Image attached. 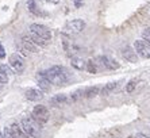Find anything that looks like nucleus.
<instances>
[{
    "instance_id": "obj_1",
    "label": "nucleus",
    "mask_w": 150,
    "mask_h": 138,
    "mask_svg": "<svg viewBox=\"0 0 150 138\" xmlns=\"http://www.w3.org/2000/svg\"><path fill=\"white\" fill-rule=\"evenodd\" d=\"M46 77L50 80V83L54 84V85H64L65 83H68L70 75L67 70V68L59 65H54L50 69L45 70Z\"/></svg>"
},
{
    "instance_id": "obj_2",
    "label": "nucleus",
    "mask_w": 150,
    "mask_h": 138,
    "mask_svg": "<svg viewBox=\"0 0 150 138\" xmlns=\"http://www.w3.org/2000/svg\"><path fill=\"white\" fill-rule=\"evenodd\" d=\"M22 127L26 131V134L31 138H39L41 135V124L34 118H23L22 119Z\"/></svg>"
},
{
    "instance_id": "obj_3",
    "label": "nucleus",
    "mask_w": 150,
    "mask_h": 138,
    "mask_svg": "<svg viewBox=\"0 0 150 138\" xmlns=\"http://www.w3.org/2000/svg\"><path fill=\"white\" fill-rule=\"evenodd\" d=\"M31 117L42 126V124H45L49 122L50 112H49V110H47V107H45V106H35L34 110H33Z\"/></svg>"
},
{
    "instance_id": "obj_4",
    "label": "nucleus",
    "mask_w": 150,
    "mask_h": 138,
    "mask_svg": "<svg viewBox=\"0 0 150 138\" xmlns=\"http://www.w3.org/2000/svg\"><path fill=\"white\" fill-rule=\"evenodd\" d=\"M134 49H135V52L138 53L139 57L145 60L150 58V42L145 41V39H137L134 42Z\"/></svg>"
},
{
    "instance_id": "obj_5",
    "label": "nucleus",
    "mask_w": 150,
    "mask_h": 138,
    "mask_svg": "<svg viewBox=\"0 0 150 138\" xmlns=\"http://www.w3.org/2000/svg\"><path fill=\"white\" fill-rule=\"evenodd\" d=\"M30 33L39 35V37L45 38L46 41H49V42L52 41V37H53V35H52V31L46 27V26H43V24H39V23L30 24Z\"/></svg>"
},
{
    "instance_id": "obj_6",
    "label": "nucleus",
    "mask_w": 150,
    "mask_h": 138,
    "mask_svg": "<svg viewBox=\"0 0 150 138\" xmlns=\"http://www.w3.org/2000/svg\"><path fill=\"white\" fill-rule=\"evenodd\" d=\"M10 66L14 69L15 72L18 73H22L25 70V60L22 55H19L18 53H14V54L10 55Z\"/></svg>"
},
{
    "instance_id": "obj_7",
    "label": "nucleus",
    "mask_w": 150,
    "mask_h": 138,
    "mask_svg": "<svg viewBox=\"0 0 150 138\" xmlns=\"http://www.w3.org/2000/svg\"><path fill=\"white\" fill-rule=\"evenodd\" d=\"M84 28H85V22L81 19H73V21L67 22V24H65V30L68 33H72V34H79Z\"/></svg>"
},
{
    "instance_id": "obj_8",
    "label": "nucleus",
    "mask_w": 150,
    "mask_h": 138,
    "mask_svg": "<svg viewBox=\"0 0 150 138\" xmlns=\"http://www.w3.org/2000/svg\"><path fill=\"white\" fill-rule=\"evenodd\" d=\"M98 61L103 68L105 69H111V70H115V69H119V62L116 60H114L112 57H108V55H100L98 57Z\"/></svg>"
},
{
    "instance_id": "obj_9",
    "label": "nucleus",
    "mask_w": 150,
    "mask_h": 138,
    "mask_svg": "<svg viewBox=\"0 0 150 138\" xmlns=\"http://www.w3.org/2000/svg\"><path fill=\"white\" fill-rule=\"evenodd\" d=\"M122 55L126 61L133 62V64L138 62V53H137L135 49H133L131 46H125V48L122 49Z\"/></svg>"
},
{
    "instance_id": "obj_10",
    "label": "nucleus",
    "mask_w": 150,
    "mask_h": 138,
    "mask_svg": "<svg viewBox=\"0 0 150 138\" xmlns=\"http://www.w3.org/2000/svg\"><path fill=\"white\" fill-rule=\"evenodd\" d=\"M22 46L27 50V52H31V53H38L39 52V46L37 43H34L28 35H23L22 37Z\"/></svg>"
},
{
    "instance_id": "obj_11",
    "label": "nucleus",
    "mask_w": 150,
    "mask_h": 138,
    "mask_svg": "<svg viewBox=\"0 0 150 138\" xmlns=\"http://www.w3.org/2000/svg\"><path fill=\"white\" fill-rule=\"evenodd\" d=\"M37 80H38V85L39 88H41L43 92H47V91H50V80L46 77L45 72H38V75H37Z\"/></svg>"
},
{
    "instance_id": "obj_12",
    "label": "nucleus",
    "mask_w": 150,
    "mask_h": 138,
    "mask_svg": "<svg viewBox=\"0 0 150 138\" xmlns=\"http://www.w3.org/2000/svg\"><path fill=\"white\" fill-rule=\"evenodd\" d=\"M26 97H27L30 102H38V100L43 99V91L30 88V90L26 91Z\"/></svg>"
},
{
    "instance_id": "obj_13",
    "label": "nucleus",
    "mask_w": 150,
    "mask_h": 138,
    "mask_svg": "<svg viewBox=\"0 0 150 138\" xmlns=\"http://www.w3.org/2000/svg\"><path fill=\"white\" fill-rule=\"evenodd\" d=\"M69 100H68L67 95H64V93H58V95H54V96L50 99V103L54 106V107H59V106H64V104H67Z\"/></svg>"
},
{
    "instance_id": "obj_14",
    "label": "nucleus",
    "mask_w": 150,
    "mask_h": 138,
    "mask_svg": "<svg viewBox=\"0 0 150 138\" xmlns=\"http://www.w3.org/2000/svg\"><path fill=\"white\" fill-rule=\"evenodd\" d=\"M62 45H64V49H65V52H67L69 55H72V54H74V53H77V50H79V48H77V46L74 45L72 41H69L68 38H64Z\"/></svg>"
},
{
    "instance_id": "obj_15",
    "label": "nucleus",
    "mask_w": 150,
    "mask_h": 138,
    "mask_svg": "<svg viewBox=\"0 0 150 138\" xmlns=\"http://www.w3.org/2000/svg\"><path fill=\"white\" fill-rule=\"evenodd\" d=\"M10 129L12 130V133H14V134L16 135L18 138H27L28 137V135L26 134V131L23 130V127H22V124L19 126L18 123H12L10 126Z\"/></svg>"
},
{
    "instance_id": "obj_16",
    "label": "nucleus",
    "mask_w": 150,
    "mask_h": 138,
    "mask_svg": "<svg viewBox=\"0 0 150 138\" xmlns=\"http://www.w3.org/2000/svg\"><path fill=\"white\" fill-rule=\"evenodd\" d=\"M27 8L31 14L37 15V16H39V15L43 16V15H45V12H42V11L39 10V7L37 6V1H35V0H30V1H27Z\"/></svg>"
},
{
    "instance_id": "obj_17",
    "label": "nucleus",
    "mask_w": 150,
    "mask_h": 138,
    "mask_svg": "<svg viewBox=\"0 0 150 138\" xmlns=\"http://www.w3.org/2000/svg\"><path fill=\"white\" fill-rule=\"evenodd\" d=\"M70 64H72V66L76 68L77 70H83V69H85V66H87V62L84 61L83 58H80V57H72V58H70Z\"/></svg>"
},
{
    "instance_id": "obj_18",
    "label": "nucleus",
    "mask_w": 150,
    "mask_h": 138,
    "mask_svg": "<svg viewBox=\"0 0 150 138\" xmlns=\"http://www.w3.org/2000/svg\"><path fill=\"white\" fill-rule=\"evenodd\" d=\"M100 92V88L98 85H93V87H88L84 90V97H88V99H91V97H95L96 95H99Z\"/></svg>"
},
{
    "instance_id": "obj_19",
    "label": "nucleus",
    "mask_w": 150,
    "mask_h": 138,
    "mask_svg": "<svg viewBox=\"0 0 150 138\" xmlns=\"http://www.w3.org/2000/svg\"><path fill=\"white\" fill-rule=\"evenodd\" d=\"M118 85H119V83H116V81L105 84V85L101 88V95H103V96H107V95H110L112 91H115L116 88H118Z\"/></svg>"
},
{
    "instance_id": "obj_20",
    "label": "nucleus",
    "mask_w": 150,
    "mask_h": 138,
    "mask_svg": "<svg viewBox=\"0 0 150 138\" xmlns=\"http://www.w3.org/2000/svg\"><path fill=\"white\" fill-rule=\"evenodd\" d=\"M30 38H31L33 41H34V43H37L39 48H45V46L49 45V41H46L45 38H42V37H39V35H37V34H33V33H30Z\"/></svg>"
},
{
    "instance_id": "obj_21",
    "label": "nucleus",
    "mask_w": 150,
    "mask_h": 138,
    "mask_svg": "<svg viewBox=\"0 0 150 138\" xmlns=\"http://www.w3.org/2000/svg\"><path fill=\"white\" fill-rule=\"evenodd\" d=\"M85 69L88 70V73H92V75H95V73L98 72V65H96V62H95L93 60H88Z\"/></svg>"
},
{
    "instance_id": "obj_22",
    "label": "nucleus",
    "mask_w": 150,
    "mask_h": 138,
    "mask_svg": "<svg viewBox=\"0 0 150 138\" xmlns=\"http://www.w3.org/2000/svg\"><path fill=\"white\" fill-rule=\"evenodd\" d=\"M83 96H84V90H79V91H76V92L72 93V96H70V100H72V102H76V100L81 99Z\"/></svg>"
},
{
    "instance_id": "obj_23",
    "label": "nucleus",
    "mask_w": 150,
    "mask_h": 138,
    "mask_svg": "<svg viewBox=\"0 0 150 138\" xmlns=\"http://www.w3.org/2000/svg\"><path fill=\"white\" fill-rule=\"evenodd\" d=\"M135 87H137V80H131V81H129V84L126 85V92L131 93L134 90H135Z\"/></svg>"
},
{
    "instance_id": "obj_24",
    "label": "nucleus",
    "mask_w": 150,
    "mask_h": 138,
    "mask_svg": "<svg viewBox=\"0 0 150 138\" xmlns=\"http://www.w3.org/2000/svg\"><path fill=\"white\" fill-rule=\"evenodd\" d=\"M0 73H3V75H6V76H10L11 73V68L7 65H0Z\"/></svg>"
},
{
    "instance_id": "obj_25",
    "label": "nucleus",
    "mask_w": 150,
    "mask_h": 138,
    "mask_svg": "<svg viewBox=\"0 0 150 138\" xmlns=\"http://www.w3.org/2000/svg\"><path fill=\"white\" fill-rule=\"evenodd\" d=\"M4 138H18V137L12 133V130L10 127H6L4 129Z\"/></svg>"
},
{
    "instance_id": "obj_26",
    "label": "nucleus",
    "mask_w": 150,
    "mask_h": 138,
    "mask_svg": "<svg viewBox=\"0 0 150 138\" xmlns=\"http://www.w3.org/2000/svg\"><path fill=\"white\" fill-rule=\"evenodd\" d=\"M142 38L145 39V41L150 42V27L149 28H145V30L142 31Z\"/></svg>"
},
{
    "instance_id": "obj_27",
    "label": "nucleus",
    "mask_w": 150,
    "mask_h": 138,
    "mask_svg": "<svg viewBox=\"0 0 150 138\" xmlns=\"http://www.w3.org/2000/svg\"><path fill=\"white\" fill-rule=\"evenodd\" d=\"M84 1H85V0H73L74 7H76V8H80V7H83Z\"/></svg>"
},
{
    "instance_id": "obj_28",
    "label": "nucleus",
    "mask_w": 150,
    "mask_h": 138,
    "mask_svg": "<svg viewBox=\"0 0 150 138\" xmlns=\"http://www.w3.org/2000/svg\"><path fill=\"white\" fill-rule=\"evenodd\" d=\"M8 81V76L3 75V73H0V84H6Z\"/></svg>"
},
{
    "instance_id": "obj_29",
    "label": "nucleus",
    "mask_w": 150,
    "mask_h": 138,
    "mask_svg": "<svg viewBox=\"0 0 150 138\" xmlns=\"http://www.w3.org/2000/svg\"><path fill=\"white\" fill-rule=\"evenodd\" d=\"M0 58L3 60V58H6V52H4V48H3V45L0 43Z\"/></svg>"
},
{
    "instance_id": "obj_30",
    "label": "nucleus",
    "mask_w": 150,
    "mask_h": 138,
    "mask_svg": "<svg viewBox=\"0 0 150 138\" xmlns=\"http://www.w3.org/2000/svg\"><path fill=\"white\" fill-rule=\"evenodd\" d=\"M135 138H150L149 135H146V134H142V133H138V134H135L134 135Z\"/></svg>"
},
{
    "instance_id": "obj_31",
    "label": "nucleus",
    "mask_w": 150,
    "mask_h": 138,
    "mask_svg": "<svg viewBox=\"0 0 150 138\" xmlns=\"http://www.w3.org/2000/svg\"><path fill=\"white\" fill-rule=\"evenodd\" d=\"M45 1H47V3H52V4H58L59 0H45Z\"/></svg>"
},
{
    "instance_id": "obj_32",
    "label": "nucleus",
    "mask_w": 150,
    "mask_h": 138,
    "mask_svg": "<svg viewBox=\"0 0 150 138\" xmlns=\"http://www.w3.org/2000/svg\"><path fill=\"white\" fill-rule=\"evenodd\" d=\"M127 138H135V137H127Z\"/></svg>"
}]
</instances>
